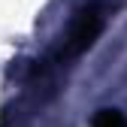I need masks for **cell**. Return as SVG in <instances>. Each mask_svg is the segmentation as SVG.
<instances>
[{
    "instance_id": "obj_1",
    "label": "cell",
    "mask_w": 127,
    "mask_h": 127,
    "mask_svg": "<svg viewBox=\"0 0 127 127\" xmlns=\"http://www.w3.org/2000/svg\"><path fill=\"white\" fill-rule=\"evenodd\" d=\"M106 24V9L100 0H91L88 6H82L76 12V18L70 21L67 33L61 39V49H58V64H70L76 58H82L94 42H97L100 30Z\"/></svg>"
},
{
    "instance_id": "obj_2",
    "label": "cell",
    "mask_w": 127,
    "mask_h": 127,
    "mask_svg": "<svg viewBox=\"0 0 127 127\" xmlns=\"http://www.w3.org/2000/svg\"><path fill=\"white\" fill-rule=\"evenodd\" d=\"M94 127H127V121H124V115L118 109H103V112L94 118Z\"/></svg>"
}]
</instances>
